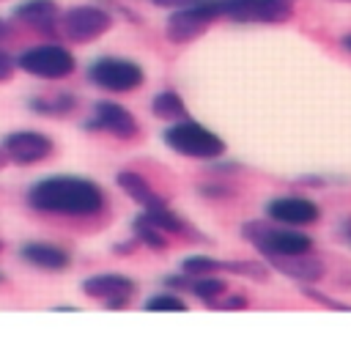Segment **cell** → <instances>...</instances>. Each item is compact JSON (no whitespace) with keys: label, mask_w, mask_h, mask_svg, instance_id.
<instances>
[{"label":"cell","mask_w":351,"mask_h":351,"mask_svg":"<svg viewBox=\"0 0 351 351\" xmlns=\"http://www.w3.org/2000/svg\"><path fill=\"white\" fill-rule=\"evenodd\" d=\"M189 291L208 304L228 291V282L219 277H211V274H200V277H189Z\"/></svg>","instance_id":"ffe728a7"},{"label":"cell","mask_w":351,"mask_h":351,"mask_svg":"<svg viewBox=\"0 0 351 351\" xmlns=\"http://www.w3.org/2000/svg\"><path fill=\"white\" fill-rule=\"evenodd\" d=\"M241 236L263 255H299V252H310L313 250V239L291 225L285 228H274L271 222L263 219H252L241 225Z\"/></svg>","instance_id":"3957f363"},{"label":"cell","mask_w":351,"mask_h":351,"mask_svg":"<svg viewBox=\"0 0 351 351\" xmlns=\"http://www.w3.org/2000/svg\"><path fill=\"white\" fill-rule=\"evenodd\" d=\"M219 16V0H186L167 16L165 33L173 44H189L197 36H203Z\"/></svg>","instance_id":"277c9868"},{"label":"cell","mask_w":351,"mask_h":351,"mask_svg":"<svg viewBox=\"0 0 351 351\" xmlns=\"http://www.w3.org/2000/svg\"><path fill=\"white\" fill-rule=\"evenodd\" d=\"M77 107V99L71 93H58L52 99H30V110L38 115H49V118H63Z\"/></svg>","instance_id":"d6986e66"},{"label":"cell","mask_w":351,"mask_h":351,"mask_svg":"<svg viewBox=\"0 0 351 351\" xmlns=\"http://www.w3.org/2000/svg\"><path fill=\"white\" fill-rule=\"evenodd\" d=\"M154 5H159V8H178V5H184L186 0H151Z\"/></svg>","instance_id":"f1b7e54d"},{"label":"cell","mask_w":351,"mask_h":351,"mask_svg":"<svg viewBox=\"0 0 351 351\" xmlns=\"http://www.w3.org/2000/svg\"><path fill=\"white\" fill-rule=\"evenodd\" d=\"M0 250H3V244H0ZM0 282H3V274H0Z\"/></svg>","instance_id":"e575fe53"},{"label":"cell","mask_w":351,"mask_h":351,"mask_svg":"<svg viewBox=\"0 0 351 351\" xmlns=\"http://www.w3.org/2000/svg\"><path fill=\"white\" fill-rule=\"evenodd\" d=\"M143 217H145L151 225H156L162 233H167V236H186V241H211V239H206L200 230H195L192 225H186L184 217L173 214V211L167 208V203H165V206L145 208Z\"/></svg>","instance_id":"2e32d148"},{"label":"cell","mask_w":351,"mask_h":351,"mask_svg":"<svg viewBox=\"0 0 351 351\" xmlns=\"http://www.w3.org/2000/svg\"><path fill=\"white\" fill-rule=\"evenodd\" d=\"M302 293H304L307 299L318 302L321 307H329V310H343V313H348V310H351V304H343V302H337V299H332V296H326V293H321V291H315V288L302 285Z\"/></svg>","instance_id":"cb8c5ba5"},{"label":"cell","mask_w":351,"mask_h":351,"mask_svg":"<svg viewBox=\"0 0 351 351\" xmlns=\"http://www.w3.org/2000/svg\"><path fill=\"white\" fill-rule=\"evenodd\" d=\"M200 192L206 197H228V195H233V189L225 186V184H206V186H200Z\"/></svg>","instance_id":"4316f807"},{"label":"cell","mask_w":351,"mask_h":351,"mask_svg":"<svg viewBox=\"0 0 351 351\" xmlns=\"http://www.w3.org/2000/svg\"><path fill=\"white\" fill-rule=\"evenodd\" d=\"M340 233H343V239H346V241H351V217H346V219H343Z\"/></svg>","instance_id":"f546056e"},{"label":"cell","mask_w":351,"mask_h":351,"mask_svg":"<svg viewBox=\"0 0 351 351\" xmlns=\"http://www.w3.org/2000/svg\"><path fill=\"white\" fill-rule=\"evenodd\" d=\"M137 244H140V241H137V239H132V241H126V244H115L112 250H115L118 255H126V252H134V247H137Z\"/></svg>","instance_id":"83f0119b"},{"label":"cell","mask_w":351,"mask_h":351,"mask_svg":"<svg viewBox=\"0 0 351 351\" xmlns=\"http://www.w3.org/2000/svg\"><path fill=\"white\" fill-rule=\"evenodd\" d=\"M30 208L41 214H66V217H93L104 208V189L88 178L55 176L30 186Z\"/></svg>","instance_id":"6da1fadb"},{"label":"cell","mask_w":351,"mask_h":351,"mask_svg":"<svg viewBox=\"0 0 351 351\" xmlns=\"http://www.w3.org/2000/svg\"><path fill=\"white\" fill-rule=\"evenodd\" d=\"M162 140L170 151L189 156V159H217L225 154V140L219 134H214L211 129H206L203 123L189 121V118L173 121L165 129Z\"/></svg>","instance_id":"7a4b0ae2"},{"label":"cell","mask_w":351,"mask_h":351,"mask_svg":"<svg viewBox=\"0 0 351 351\" xmlns=\"http://www.w3.org/2000/svg\"><path fill=\"white\" fill-rule=\"evenodd\" d=\"M137 285L132 277L126 274H93L82 282V293L90 299H101L107 310H123L132 296H134Z\"/></svg>","instance_id":"9c48e42d"},{"label":"cell","mask_w":351,"mask_h":351,"mask_svg":"<svg viewBox=\"0 0 351 351\" xmlns=\"http://www.w3.org/2000/svg\"><path fill=\"white\" fill-rule=\"evenodd\" d=\"M14 69H16V60L5 52V49H0V82H5V80H11V74H14Z\"/></svg>","instance_id":"484cf974"},{"label":"cell","mask_w":351,"mask_h":351,"mask_svg":"<svg viewBox=\"0 0 351 351\" xmlns=\"http://www.w3.org/2000/svg\"><path fill=\"white\" fill-rule=\"evenodd\" d=\"M5 165H8V154H5V148L0 145V170H3Z\"/></svg>","instance_id":"1f68e13d"},{"label":"cell","mask_w":351,"mask_h":351,"mask_svg":"<svg viewBox=\"0 0 351 351\" xmlns=\"http://www.w3.org/2000/svg\"><path fill=\"white\" fill-rule=\"evenodd\" d=\"M285 3H291V5H293V3H296V0H285Z\"/></svg>","instance_id":"836d02e7"},{"label":"cell","mask_w":351,"mask_h":351,"mask_svg":"<svg viewBox=\"0 0 351 351\" xmlns=\"http://www.w3.org/2000/svg\"><path fill=\"white\" fill-rule=\"evenodd\" d=\"M112 27V14L99 5H74L58 19V33L69 41L88 44Z\"/></svg>","instance_id":"8992f818"},{"label":"cell","mask_w":351,"mask_h":351,"mask_svg":"<svg viewBox=\"0 0 351 351\" xmlns=\"http://www.w3.org/2000/svg\"><path fill=\"white\" fill-rule=\"evenodd\" d=\"M271 269H277L285 277H293L299 282H318L326 274V266L321 258L310 255V252H299V255H269L266 258Z\"/></svg>","instance_id":"4fadbf2b"},{"label":"cell","mask_w":351,"mask_h":351,"mask_svg":"<svg viewBox=\"0 0 351 351\" xmlns=\"http://www.w3.org/2000/svg\"><path fill=\"white\" fill-rule=\"evenodd\" d=\"M5 36H11V25H8L5 19H0V41H3Z\"/></svg>","instance_id":"4dcf8cb0"},{"label":"cell","mask_w":351,"mask_h":351,"mask_svg":"<svg viewBox=\"0 0 351 351\" xmlns=\"http://www.w3.org/2000/svg\"><path fill=\"white\" fill-rule=\"evenodd\" d=\"M211 310H244L247 307V296L244 293H236V296H228V299H214L208 302Z\"/></svg>","instance_id":"d4e9b609"},{"label":"cell","mask_w":351,"mask_h":351,"mask_svg":"<svg viewBox=\"0 0 351 351\" xmlns=\"http://www.w3.org/2000/svg\"><path fill=\"white\" fill-rule=\"evenodd\" d=\"M85 129L107 132V134H112L118 140H132V137H137L140 123L126 107H121L115 101H96L93 104V118L85 121Z\"/></svg>","instance_id":"30bf717a"},{"label":"cell","mask_w":351,"mask_h":351,"mask_svg":"<svg viewBox=\"0 0 351 351\" xmlns=\"http://www.w3.org/2000/svg\"><path fill=\"white\" fill-rule=\"evenodd\" d=\"M134 239L140 241V244H145V247H151V250H167V233H162L156 225H151L143 214L134 219Z\"/></svg>","instance_id":"44dd1931"},{"label":"cell","mask_w":351,"mask_h":351,"mask_svg":"<svg viewBox=\"0 0 351 351\" xmlns=\"http://www.w3.org/2000/svg\"><path fill=\"white\" fill-rule=\"evenodd\" d=\"M145 310H148V313H184L186 304H184V299L176 296V293H156V296H151V299L145 302Z\"/></svg>","instance_id":"603a6c76"},{"label":"cell","mask_w":351,"mask_h":351,"mask_svg":"<svg viewBox=\"0 0 351 351\" xmlns=\"http://www.w3.org/2000/svg\"><path fill=\"white\" fill-rule=\"evenodd\" d=\"M115 181H118V186L134 200V203H140L143 208H154V206H165V197L137 173V170H118V176H115Z\"/></svg>","instance_id":"e0dca14e"},{"label":"cell","mask_w":351,"mask_h":351,"mask_svg":"<svg viewBox=\"0 0 351 351\" xmlns=\"http://www.w3.org/2000/svg\"><path fill=\"white\" fill-rule=\"evenodd\" d=\"M88 80L101 88V90H110V93H129V90H137L143 82H145V74L143 69L129 60V58H112V55H104V58H96L90 66H88Z\"/></svg>","instance_id":"5b68a950"},{"label":"cell","mask_w":351,"mask_h":351,"mask_svg":"<svg viewBox=\"0 0 351 351\" xmlns=\"http://www.w3.org/2000/svg\"><path fill=\"white\" fill-rule=\"evenodd\" d=\"M151 112L162 121H181L186 118V101L176 90H162L151 99Z\"/></svg>","instance_id":"ac0fdd59"},{"label":"cell","mask_w":351,"mask_h":351,"mask_svg":"<svg viewBox=\"0 0 351 351\" xmlns=\"http://www.w3.org/2000/svg\"><path fill=\"white\" fill-rule=\"evenodd\" d=\"M343 47L351 52V33H348V36H343Z\"/></svg>","instance_id":"d6a6232c"},{"label":"cell","mask_w":351,"mask_h":351,"mask_svg":"<svg viewBox=\"0 0 351 351\" xmlns=\"http://www.w3.org/2000/svg\"><path fill=\"white\" fill-rule=\"evenodd\" d=\"M266 217L271 222H280V225H291V228H302V225H313L321 219V208L318 203L307 200V197H296V195H282V197H274L269 206H266Z\"/></svg>","instance_id":"7c38bea8"},{"label":"cell","mask_w":351,"mask_h":351,"mask_svg":"<svg viewBox=\"0 0 351 351\" xmlns=\"http://www.w3.org/2000/svg\"><path fill=\"white\" fill-rule=\"evenodd\" d=\"M181 271L189 277H200V274H214L222 271V261L219 258H208V255H192L181 263Z\"/></svg>","instance_id":"7402d4cb"},{"label":"cell","mask_w":351,"mask_h":351,"mask_svg":"<svg viewBox=\"0 0 351 351\" xmlns=\"http://www.w3.org/2000/svg\"><path fill=\"white\" fill-rule=\"evenodd\" d=\"M219 14L236 22H288L293 5L285 0H219Z\"/></svg>","instance_id":"ba28073f"},{"label":"cell","mask_w":351,"mask_h":351,"mask_svg":"<svg viewBox=\"0 0 351 351\" xmlns=\"http://www.w3.org/2000/svg\"><path fill=\"white\" fill-rule=\"evenodd\" d=\"M3 148L8 154V162L14 165H36L41 159H47L52 154V140L41 132L33 129H22V132H11L3 140Z\"/></svg>","instance_id":"8fae6325"},{"label":"cell","mask_w":351,"mask_h":351,"mask_svg":"<svg viewBox=\"0 0 351 351\" xmlns=\"http://www.w3.org/2000/svg\"><path fill=\"white\" fill-rule=\"evenodd\" d=\"M19 258L36 269H44V271H63L69 269L71 258L66 250L55 247V244H41V241H30L19 250Z\"/></svg>","instance_id":"9a60e30c"},{"label":"cell","mask_w":351,"mask_h":351,"mask_svg":"<svg viewBox=\"0 0 351 351\" xmlns=\"http://www.w3.org/2000/svg\"><path fill=\"white\" fill-rule=\"evenodd\" d=\"M16 66L41 80H63L74 71V55L60 44H38L16 58Z\"/></svg>","instance_id":"52a82bcc"},{"label":"cell","mask_w":351,"mask_h":351,"mask_svg":"<svg viewBox=\"0 0 351 351\" xmlns=\"http://www.w3.org/2000/svg\"><path fill=\"white\" fill-rule=\"evenodd\" d=\"M14 19L30 25L33 30H38L44 36H58L60 8L55 0H25L14 8Z\"/></svg>","instance_id":"5bb4252c"}]
</instances>
